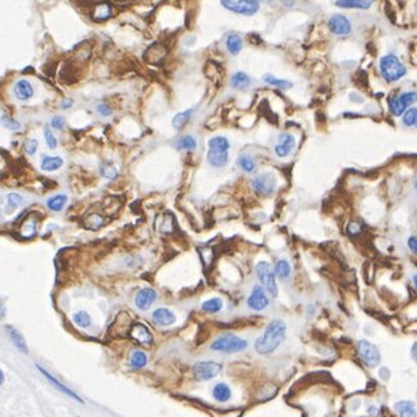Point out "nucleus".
Segmentation results:
<instances>
[{"instance_id": "11", "label": "nucleus", "mask_w": 417, "mask_h": 417, "mask_svg": "<svg viewBox=\"0 0 417 417\" xmlns=\"http://www.w3.org/2000/svg\"><path fill=\"white\" fill-rule=\"evenodd\" d=\"M329 30L335 35L343 37V35H349L351 33V23L349 18L343 15H333L328 21Z\"/></svg>"}, {"instance_id": "27", "label": "nucleus", "mask_w": 417, "mask_h": 417, "mask_svg": "<svg viewBox=\"0 0 417 417\" xmlns=\"http://www.w3.org/2000/svg\"><path fill=\"white\" fill-rule=\"evenodd\" d=\"M104 223H105V219H104L100 214H97V213L88 215V217L84 219V222H83L84 227H86L87 229H90V231H96V229L101 228V227L104 226Z\"/></svg>"}, {"instance_id": "12", "label": "nucleus", "mask_w": 417, "mask_h": 417, "mask_svg": "<svg viewBox=\"0 0 417 417\" xmlns=\"http://www.w3.org/2000/svg\"><path fill=\"white\" fill-rule=\"evenodd\" d=\"M269 298L266 295V291L262 285H255L253 288L252 294L248 298V306L254 311H262L269 306Z\"/></svg>"}, {"instance_id": "51", "label": "nucleus", "mask_w": 417, "mask_h": 417, "mask_svg": "<svg viewBox=\"0 0 417 417\" xmlns=\"http://www.w3.org/2000/svg\"><path fill=\"white\" fill-rule=\"evenodd\" d=\"M3 381H4V373L2 372V369H0V385L3 383Z\"/></svg>"}, {"instance_id": "6", "label": "nucleus", "mask_w": 417, "mask_h": 417, "mask_svg": "<svg viewBox=\"0 0 417 417\" xmlns=\"http://www.w3.org/2000/svg\"><path fill=\"white\" fill-rule=\"evenodd\" d=\"M220 4L227 11L241 16H253L259 9L258 0H220Z\"/></svg>"}, {"instance_id": "14", "label": "nucleus", "mask_w": 417, "mask_h": 417, "mask_svg": "<svg viewBox=\"0 0 417 417\" xmlns=\"http://www.w3.org/2000/svg\"><path fill=\"white\" fill-rule=\"evenodd\" d=\"M295 146V137L291 134H281L279 136V143L275 145V153L277 157H288Z\"/></svg>"}, {"instance_id": "41", "label": "nucleus", "mask_w": 417, "mask_h": 417, "mask_svg": "<svg viewBox=\"0 0 417 417\" xmlns=\"http://www.w3.org/2000/svg\"><path fill=\"white\" fill-rule=\"evenodd\" d=\"M23 148H25V151L27 152L29 155H34L38 149V141L35 140V139H29V140L25 141Z\"/></svg>"}, {"instance_id": "9", "label": "nucleus", "mask_w": 417, "mask_h": 417, "mask_svg": "<svg viewBox=\"0 0 417 417\" xmlns=\"http://www.w3.org/2000/svg\"><path fill=\"white\" fill-rule=\"evenodd\" d=\"M222 371V366L215 362H198L193 367L194 378L198 381H207L217 377Z\"/></svg>"}, {"instance_id": "3", "label": "nucleus", "mask_w": 417, "mask_h": 417, "mask_svg": "<svg viewBox=\"0 0 417 417\" xmlns=\"http://www.w3.org/2000/svg\"><path fill=\"white\" fill-rule=\"evenodd\" d=\"M380 72L383 79L389 83L398 82L407 74L406 66L400 63L395 54H386L380 60Z\"/></svg>"}, {"instance_id": "22", "label": "nucleus", "mask_w": 417, "mask_h": 417, "mask_svg": "<svg viewBox=\"0 0 417 417\" xmlns=\"http://www.w3.org/2000/svg\"><path fill=\"white\" fill-rule=\"evenodd\" d=\"M226 46L229 53L236 56L243 49V39H241V37L239 34H229L226 40Z\"/></svg>"}, {"instance_id": "2", "label": "nucleus", "mask_w": 417, "mask_h": 417, "mask_svg": "<svg viewBox=\"0 0 417 417\" xmlns=\"http://www.w3.org/2000/svg\"><path fill=\"white\" fill-rule=\"evenodd\" d=\"M207 162L214 167H224L228 163L229 141L224 136H214L207 143Z\"/></svg>"}, {"instance_id": "37", "label": "nucleus", "mask_w": 417, "mask_h": 417, "mask_svg": "<svg viewBox=\"0 0 417 417\" xmlns=\"http://www.w3.org/2000/svg\"><path fill=\"white\" fill-rule=\"evenodd\" d=\"M146 362H148V358L143 351H134L131 355V359H130L131 367L135 369H140L145 367Z\"/></svg>"}, {"instance_id": "33", "label": "nucleus", "mask_w": 417, "mask_h": 417, "mask_svg": "<svg viewBox=\"0 0 417 417\" xmlns=\"http://www.w3.org/2000/svg\"><path fill=\"white\" fill-rule=\"evenodd\" d=\"M68 202V197L65 194H57L54 197H51L48 201H47V206H48L51 210L53 212H61L64 208V206Z\"/></svg>"}, {"instance_id": "4", "label": "nucleus", "mask_w": 417, "mask_h": 417, "mask_svg": "<svg viewBox=\"0 0 417 417\" xmlns=\"http://www.w3.org/2000/svg\"><path fill=\"white\" fill-rule=\"evenodd\" d=\"M246 347H248V342L241 337H239V336L233 335V333H226V335L220 336L219 338H217L212 343V350L219 352H227V354L243 351Z\"/></svg>"}, {"instance_id": "5", "label": "nucleus", "mask_w": 417, "mask_h": 417, "mask_svg": "<svg viewBox=\"0 0 417 417\" xmlns=\"http://www.w3.org/2000/svg\"><path fill=\"white\" fill-rule=\"evenodd\" d=\"M255 274H257L258 280L260 281L263 288L266 289L272 297H276L279 289H277L276 284V275H275V271L272 270L271 264L269 262L260 260L257 266H255Z\"/></svg>"}, {"instance_id": "32", "label": "nucleus", "mask_w": 417, "mask_h": 417, "mask_svg": "<svg viewBox=\"0 0 417 417\" xmlns=\"http://www.w3.org/2000/svg\"><path fill=\"white\" fill-rule=\"evenodd\" d=\"M198 254H200L201 260H202L203 267L210 269L215 258L214 250L212 248H208V246H201V248H198Z\"/></svg>"}, {"instance_id": "47", "label": "nucleus", "mask_w": 417, "mask_h": 417, "mask_svg": "<svg viewBox=\"0 0 417 417\" xmlns=\"http://www.w3.org/2000/svg\"><path fill=\"white\" fill-rule=\"evenodd\" d=\"M4 315H6V307H4L3 301L0 300V319H3Z\"/></svg>"}, {"instance_id": "36", "label": "nucleus", "mask_w": 417, "mask_h": 417, "mask_svg": "<svg viewBox=\"0 0 417 417\" xmlns=\"http://www.w3.org/2000/svg\"><path fill=\"white\" fill-rule=\"evenodd\" d=\"M202 310L206 312H219L220 310L223 309V302L219 300V298H212V300H207L202 303Z\"/></svg>"}, {"instance_id": "31", "label": "nucleus", "mask_w": 417, "mask_h": 417, "mask_svg": "<svg viewBox=\"0 0 417 417\" xmlns=\"http://www.w3.org/2000/svg\"><path fill=\"white\" fill-rule=\"evenodd\" d=\"M38 369H39V371H40V372H42V373H43V374H44V376H46V377H47V378H48V380H49V381H51V382H52V383H53V385H54V386H56V388H57V389H58V390H60V392L65 393V394H68V395H69V397H72V398H74V399H77V400H78V402H82V399H80V398H79V397H78V395H77V394H75V393H73V392H72V390H70V389H68V388H65V386H64V385H61V383H60V382H58V381H57V380H56V378H53V377H52L51 374H49V373H48V372H47V371H44V369H43V368H42V367H39V366H38Z\"/></svg>"}, {"instance_id": "49", "label": "nucleus", "mask_w": 417, "mask_h": 417, "mask_svg": "<svg viewBox=\"0 0 417 417\" xmlns=\"http://www.w3.org/2000/svg\"><path fill=\"white\" fill-rule=\"evenodd\" d=\"M72 103L73 101L72 100H66V101H63V108H65V109H68V108H70V105H72Z\"/></svg>"}, {"instance_id": "35", "label": "nucleus", "mask_w": 417, "mask_h": 417, "mask_svg": "<svg viewBox=\"0 0 417 417\" xmlns=\"http://www.w3.org/2000/svg\"><path fill=\"white\" fill-rule=\"evenodd\" d=\"M403 125L407 127H416L417 129V108L407 109L404 114L402 115Z\"/></svg>"}, {"instance_id": "20", "label": "nucleus", "mask_w": 417, "mask_h": 417, "mask_svg": "<svg viewBox=\"0 0 417 417\" xmlns=\"http://www.w3.org/2000/svg\"><path fill=\"white\" fill-rule=\"evenodd\" d=\"M395 411L399 413L400 417H417L416 409L413 403L409 400H400L395 404Z\"/></svg>"}, {"instance_id": "18", "label": "nucleus", "mask_w": 417, "mask_h": 417, "mask_svg": "<svg viewBox=\"0 0 417 417\" xmlns=\"http://www.w3.org/2000/svg\"><path fill=\"white\" fill-rule=\"evenodd\" d=\"M231 395V389H229L228 385H226V383L223 382L217 383V385L214 386V389H213V397H214L215 400H218V402L220 403H224L227 402V400H229Z\"/></svg>"}, {"instance_id": "50", "label": "nucleus", "mask_w": 417, "mask_h": 417, "mask_svg": "<svg viewBox=\"0 0 417 417\" xmlns=\"http://www.w3.org/2000/svg\"><path fill=\"white\" fill-rule=\"evenodd\" d=\"M412 280H413L414 286H416V289H417V274H414L413 276H412Z\"/></svg>"}, {"instance_id": "10", "label": "nucleus", "mask_w": 417, "mask_h": 417, "mask_svg": "<svg viewBox=\"0 0 417 417\" xmlns=\"http://www.w3.org/2000/svg\"><path fill=\"white\" fill-rule=\"evenodd\" d=\"M358 352H359L360 358L364 360V363L368 364L369 367H374L380 363V351H378V349L373 343L368 342V341H359V343H358Z\"/></svg>"}, {"instance_id": "44", "label": "nucleus", "mask_w": 417, "mask_h": 417, "mask_svg": "<svg viewBox=\"0 0 417 417\" xmlns=\"http://www.w3.org/2000/svg\"><path fill=\"white\" fill-rule=\"evenodd\" d=\"M97 112L100 113L101 115H104V117H108V115L112 114V109L109 108L106 104H99L97 105Z\"/></svg>"}, {"instance_id": "15", "label": "nucleus", "mask_w": 417, "mask_h": 417, "mask_svg": "<svg viewBox=\"0 0 417 417\" xmlns=\"http://www.w3.org/2000/svg\"><path fill=\"white\" fill-rule=\"evenodd\" d=\"M156 298H157V293L153 289L144 288L135 297V305H136L137 309L145 311V310H148L153 305Z\"/></svg>"}, {"instance_id": "23", "label": "nucleus", "mask_w": 417, "mask_h": 417, "mask_svg": "<svg viewBox=\"0 0 417 417\" xmlns=\"http://www.w3.org/2000/svg\"><path fill=\"white\" fill-rule=\"evenodd\" d=\"M63 163H64L63 158H60V157L43 156L40 166H42V169H43L44 171H56V170H58L61 166H63Z\"/></svg>"}, {"instance_id": "52", "label": "nucleus", "mask_w": 417, "mask_h": 417, "mask_svg": "<svg viewBox=\"0 0 417 417\" xmlns=\"http://www.w3.org/2000/svg\"><path fill=\"white\" fill-rule=\"evenodd\" d=\"M414 191H416V194H417V180L414 182Z\"/></svg>"}, {"instance_id": "28", "label": "nucleus", "mask_w": 417, "mask_h": 417, "mask_svg": "<svg viewBox=\"0 0 417 417\" xmlns=\"http://www.w3.org/2000/svg\"><path fill=\"white\" fill-rule=\"evenodd\" d=\"M197 146V141L192 135H186V136L177 139L175 143V148L179 151H193Z\"/></svg>"}, {"instance_id": "40", "label": "nucleus", "mask_w": 417, "mask_h": 417, "mask_svg": "<svg viewBox=\"0 0 417 417\" xmlns=\"http://www.w3.org/2000/svg\"><path fill=\"white\" fill-rule=\"evenodd\" d=\"M0 122L3 123L4 126L9 130H18L20 129V123L17 121H15L13 118L8 117V115H2L0 117Z\"/></svg>"}, {"instance_id": "30", "label": "nucleus", "mask_w": 417, "mask_h": 417, "mask_svg": "<svg viewBox=\"0 0 417 417\" xmlns=\"http://www.w3.org/2000/svg\"><path fill=\"white\" fill-rule=\"evenodd\" d=\"M274 271H275V275H276L279 279H288L291 274L290 264H289L288 260H285V259L277 260L276 264H275Z\"/></svg>"}, {"instance_id": "45", "label": "nucleus", "mask_w": 417, "mask_h": 417, "mask_svg": "<svg viewBox=\"0 0 417 417\" xmlns=\"http://www.w3.org/2000/svg\"><path fill=\"white\" fill-rule=\"evenodd\" d=\"M407 245H408L409 250H411L413 254H417V237H416V236H412V237H409L408 241H407Z\"/></svg>"}, {"instance_id": "21", "label": "nucleus", "mask_w": 417, "mask_h": 417, "mask_svg": "<svg viewBox=\"0 0 417 417\" xmlns=\"http://www.w3.org/2000/svg\"><path fill=\"white\" fill-rule=\"evenodd\" d=\"M192 114H193V109H187L184 112H180L172 118V127L175 130H183L187 123L191 121Z\"/></svg>"}, {"instance_id": "1", "label": "nucleus", "mask_w": 417, "mask_h": 417, "mask_svg": "<svg viewBox=\"0 0 417 417\" xmlns=\"http://www.w3.org/2000/svg\"><path fill=\"white\" fill-rule=\"evenodd\" d=\"M286 325L281 320H274L269 324L264 333L255 341L254 349L258 354L269 355L280 346L285 338Z\"/></svg>"}, {"instance_id": "39", "label": "nucleus", "mask_w": 417, "mask_h": 417, "mask_svg": "<svg viewBox=\"0 0 417 417\" xmlns=\"http://www.w3.org/2000/svg\"><path fill=\"white\" fill-rule=\"evenodd\" d=\"M22 202V198H21L20 194L17 193H12L8 196V205H7V210L6 213H11L15 210V207L17 205H20V203Z\"/></svg>"}, {"instance_id": "43", "label": "nucleus", "mask_w": 417, "mask_h": 417, "mask_svg": "<svg viewBox=\"0 0 417 417\" xmlns=\"http://www.w3.org/2000/svg\"><path fill=\"white\" fill-rule=\"evenodd\" d=\"M51 125H52V127H53V129L61 130V129H63L64 125H65V121H64V118L60 117V115H56V117L52 118Z\"/></svg>"}, {"instance_id": "24", "label": "nucleus", "mask_w": 417, "mask_h": 417, "mask_svg": "<svg viewBox=\"0 0 417 417\" xmlns=\"http://www.w3.org/2000/svg\"><path fill=\"white\" fill-rule=\"evenodd\" d=\"M250 77H249L246 73L244 72H237L234 73L231 78V86L233 87L234 90H244L250 84Z\"/></svg>"}, {"instance_id": "29", "label": "nucleus", "mask_w": 417, "mask_h": 417, "mask_svg": "<svg viewBox=\"0 0 417 417\" xmlns=\"http://www.w3.org/2000/svg\"><path fill=\"white\" fill-rule=\"evenodd\" d=\"M263 80H264L267 84H271V86L277 87V88H280V90H284V91L293 87V83L289 82V80L279 79V78L274 77V75H271V74L263 75Z\"/></svg>"}, {"instance_id": "19", "label": "nucleus", "mask_w": 417, "mask_h": 417, "mask_svg": "<svg viewBox=\"0 0 417 417\" xmlns=\"http://www.w3.org/2000/svg\"><path fill=\"white\" fill-rule=\"evenodd\" d=\"M373 0H338L336 2V6L340 8H358V9H368L372 6Z\"/></svg>"}, {"instance_id": "42", "label": "nucleus", "mask_w": 417, "mask_h": 417, "mask_svg": "<svg viewBox=\"0 0 417 417\" xmlns=\"http://www.w3.org/2000/svg\"><path fill=\"white\" fill-rule=\"evenodd\" d=\"M44 135H46V141L47 144H48V146L51 149H54L56 146H57V139L53 136V134L51 132V130L46 129V131H44Z\"/></svg>"}, {"instance_id": "26", "label": "nucleus", "mask_w": 417, "mask_h": 417, "mask_svg": "<svg viewBox=\"0 0 417 417\" xmlns=\"http://www.w3.org/2000/svg\"><path fill=\"white\" fill-rule=\"evenodd\" d=\"M237 165L244 172H246V174H252V172H254L255 170H257V162H255L254 158L250 157V156H240V157L237 158Z\"/></svg>"}, {"instance_id": "34", "label": "nucleus", "mask_w": 417, "mask_h": 417, "mask_svg": "<svg viewBox=\"0 0 417 417\" xmlns=\"http://www.w3.org/2000/svg\"><path fill=\"white\" fill-rule=\"evenodd\" d=\"M100 171H101V175H103L104 177H106V179H115L118 175V169L117 166L114 165L113 162H110V161H106V162H104L103 165L100 166Z\"/></svg>"}, {"instance_id": "38", "label": "nucleus", "mask_w": 417, "mask_h": 417, "mask_svg": "<svg viewBox=\"0 0 417 417\" xmlns=\"http://www.w3.org/2000/svg\"><path fill=\"white\" fill-rule=\"evenodd\" d=\"M74 321L80 328H88L91 325V316L86 311H79L74 315Z\"/></svg>"}, {"instance_id": "8", "label": "nucleus", "mask_w": 417, "mask_h": 417, "mask_svg": "<svg viewBox=\"0 0 417 417\" xmlns=\"http://www.w3.org/2000/svg\"><path fill=\"white\" fill-rule=\"evenodd\" d=\"M276 176L271 172H263V174L255 176L252 182V187L254 188V191L263 197L271 196L276 189Z\"/></svg>"}, {"instance_id": "48", "label": "nucleus", "mask_w": 417, "mask_h": 417, "mask_svg": "<svg viewBox=\"0 0 417 417\" xmlns=\"http://www.w3.org/2000/svg\"><path fill=\"white\" fill-rule=\"evenodd\" d=\"M412 356H413V359L417 362V342L412 346Z\"/></svg>"}, {"instance_id": "13", "label": "nucleus", "mask_w": 417, "mask_h": 417, "mask_svg": "<svg viewBox=\"0 0 417 417\" xmlns=\"http://www.w3.org/2000/svg\"><path fill=\"white\" fill-rule=\"evenodd\" d=\"M130 336L132 340L136 341L140 345H152L153 343V336H152L151 329L143 323H135L132 324L131 329H130Z\"/></svg>"}, {"instance_id": "46", "label": "nucleus", "mask_w": 417, "mask_h": 417, "mask_svg": "<svg viewBox=\"0 0 417 417\" xmlns=\"http://www.w3.org/2000/svg\"><path fill=\"white\" fill-rule=\"evenodd\" d=\"M347 229H351V231H349V233L356 234L358 232L360 231V226L356 223V222H352V223L349 224V227H347Z\"/></svg>"}, {"instance_id": "16", "label": "nucleus", "mask_w": 417, "mask_h": 417, "mask_svg": "<svg viewBox=\"0 0 417 417\" xmlns=\"http://www.w3.org/2000/svg\"><path fill=\"white\" fill-rule=\"evenodd\" d=\"M152 319H153V321H155L157 325L169 326L175 323L176 316H175V314L171 311V310L165 309V307H161V309H157L153 311V314H152Z\"/></svg>"}, {"instance_id": "7", "label": "nucleus", "mask_w": 417, "mask_h": 417, "mask_svg": "<svg viewBox=\"0 0 417 417\" xmlns=\"http://www.w3.org/2000/svg\"><path fill=\"white\" fill-rule=\"evenodd\" d=\"M414 103H417V92L408 91L397 97L394 96L392 99H389V109H390L393 115L400 117Z\"/></svg>"}, {"instance_id": "17", "label": "nucleus", "mask_w": 417, "mask_h": 417, "mask_svg": "<svg viewBox=\"0 0 417 417\" xmlns=\"http://www.w3.org/2000/svg\"><path fill=\"white\" fill-rule=\"evenodd\" d=\"M13 92H15V96L17 97L20 101L29 100V99L33 97V95H34V90H33L32 84H30V82H27V80L25 79H21L16 83Z\"/></svg>"}, {"instance_id": "25", "label": "nucleus", "mask_w": 417, "mask_h": 417, "mask_svg": "<svg viewBox=\"0 0 417 417\" xmlns=\"http://www.w3.org/2000/svg\"><path fill=\"white\" fill-rule=\"evenodd\" d=\"M6 329L9 338L12 340V342L15 343L16 347H17L18 350H21L22 352H27V346H26L25 340H23V337L21 336L20 332L16 331V329L12 328V326H6Z\"/></svg>"}, {"instance_id": "53", "label": "nucleus", "mask_w": 417, "mask_h": 417, "mask_svg": "<svg viewBox=\"0 0 417 417\" xmlns=\"http://www.w3.org/2000/svg\"><path fill=\"white\" fill-rule=\"evenodd\" d=\"M258 2H263V0H258Z\"/></svg>"}]
</instances>
